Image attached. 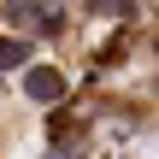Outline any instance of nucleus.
<instances>
[{
    "mask_svg": "<svg viewBox=\"0 0 159 159\" xmlns=\"http://www.w3.org/2000/svg\"><path fill=\"white\" fill-rule=\"evenodd\" d=\"M6 18L12 24H30V30H59V12H47L35 0H6Z\"/></svg>",
    "mask_w": 159,
    "mask_h": 159,
    "instance_id": "f03ea898",
    "label": "nucleus"
},
{
    "mask_svg": "<svg viewBox=\"0 0 159 159\" xmlns=\"http://www.w3.org/2000/svg\"><path fill=\"white\" fill-rule=\"evenodd\" d=\"M94 6H106V12H130V0H94Z\"/></svg>",
    "mask_w": 159,
    "mask_h": 159,
    "instance_id": "20e7f679",
    "label": "nucleus"
},
{
    "mask_svg": "<svg viewBox=\"0 0 159 159\" xmlns=\"http://www.w3.org/2000/svg\"><path fill=\"white\" fill-rule=\"evenodd\" d=\"M53 159H65V153H53Z\"/></svg>",
    "mask_w": 159,
    "mask_h": 159,
    "instance_id": "39448f33",
    "label": "nucleus"
},
{
    "mask_svg": "<svg viewBox=\"0 0 159 159\" xmlns=\"http://www.w3.org/2000/svg\"><path fill=\"white\" fill-rule=\"evenodd\" d=\"M24 94H30L35 106H53V100L65 94V77H59L53 65H30V71H24Z\"/></svg>",
    "mask_w": 159,
    "mask_h": 159,
    "instance_id": "f257e3e1",
    "label": "nucleus"
},
{
    "mask_svg": "<svg viewBox=\"0 0 159 159\" xmlns=\"http://www.w3.org/2000/svg\"><path fill=\"white\" fill-rule=\"evenodd\" d=\"M12 65H30V41H0V71H12Z\"/></svg>",
    "mask_w": 159,
    "mask_h": 159,
    "instance_id": "7ed1b4c3",
    "label": "nucleus"
}]
</instances>
